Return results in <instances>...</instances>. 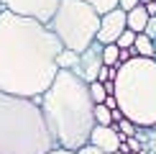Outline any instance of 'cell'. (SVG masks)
Listing matches in <instances>:
<instances>
[{
	"mask_svg": "<svg viewBox=\"0 0 156 154\" xmlns=\"http://www.w3.org/2000/svg\"><path fill=\"white\" fill-rule=\"evenodd\" d=\"M87 90H90V98H92V103L97 105V103H105V98H108V93H105V85L102 82H90L87 85Z\"/></svg>",
	"mask_w": 156,
	"mask_h": 154,
	"instance_id": "9a60e30c",
	"label": "cell"
},
{
	"mask_svg": "<svg viewBox=\"0 0 156 154\" xmlns=\"http://www.w3.org/2000/svg\"><path fill=\"white\" fill-rule=\"evenodd\" d=\"M144 36H148L151 41H156V16L148 18V23H146V28H144Z\"/></svg>",
	"mask_w": 156,
	"mask_h": 154,
	"instance_id": "ffe728a7",
	"label": "cell"
},
{
	"mask_svg": "<svg viewBox=\"0 0 156 154\" xmlns=\"http://www.w3.org/2000/svg\"><path fill=\"white\" fill-rule=\"evenodd\" d=\"M154 49H156V44H154L148 36L136 34V41H133V51H136V57H151V59H154Z\"/></svg>",
	"mask_w": 156,
	"mask_h": 154,
	"instance_id": "8fae6325",
	"label": "cell"
},
{
	"mask_svg": "<svg viewBox=\"0 0 156 154\" xmlns=\"http://www.w3.org/2000/svg\"><path fill=\"white\" fill-rule=\"evenodd\" d=\"M115 128H118V131L123 134V136H136V134H138V126H136V123H131V121H128V118H120L118 121V123H113Z\"/></svg>",
	"mask_w": 156,
	"mask_h": 154,
	"instance_id": "e0dca14e",
	"label": "cell"
},
{
	"mask_svg": "<svg viewBox=\"0 0 156 154\" xmlns=\"http://www.w3.org/2000/svg\"><path fill=\"white\" fill-rule=\"evenodd\" d=\"M46 26L62 41L64 49H72L80 54L95 41L97 28H100V13L82 0H59L56 13Z\"/></svg>",
	"mask_w": 156,
	"mask_h": 154,
	"instance_id": "5b68a950",
	"label": "cell"
},
{
	"mask_svg": "<svg viewBox=\"0 0 156 154\" xmlns=\"http://www.w3.org/2000/svg\"><path fill=\"white\" fill-rule=\"evenodd\" d=\"M102 105H105V108H110V111H115V108H118V100H115V95H108Z\"/></svg>",
	"mask_w": 156,
	"mask_h": 154,
	"instance_id": "603a6c76",
	"label": "cell"
},
{
	"mask_svg": "<svg viewBox=\"0 0 156 154\" xmlns=\"http://www.w3.org/2000/svg\"><path fill=\"white\" fill-rule=\"evenodd\" d=\"M154 44H156V41H154ZM154 59H156V49H154Z\"/></svg>",
	"mask_w": 156,
	"mask_h": 154,
	"instance_id": "4316f807",
	"label": "cell"
},
{
	"mask_svg": "<svg viewBox=\"0 0 156 154\" xmlns=\"http://www.w3.org/2000/svg\"><path fill=\"white\" fill-rule=\"evenodd\" d=\"M77 154H108V152H100V149H97V146H92V144H84Z\"/></svg>",
	"mask_w": 156,
	"mask_h": 154,
	"instance_id": "44dd1931",
	"label": "cell"
},
{
	"mask_svg": "<svg viewBox=\"0 0 156 154\" xmlns=\"http://www.w3.org/2000/svg\"><path fill=\"white\" fill-rule=\"evenodd\" d=\"M115 72H118V67H105V64H102V67H100V72H97V82L115 80Z\"/></svg>",
	"mask_w": 156,
	"mask_h": 154,
	"instance_id": "d6986e66",
	"label": "cell"
},
{
	"mask_svg": "<svg viewBox=\"0 0 156 154\" xmlns=\"http://www.w3.org/2000/svg\"><path fill=\"white\" fill-rule=\"evenodd\" d=\"M136 5H138V0H118V8L120 10H131V8H136Z\"/></svg>",
	"mask_w": 156,
	"mask_h": 154,
	"instance_id": "7402d4cb",
	"label": "cell"
},
{
	"mask_svg": "<svg viewBox=\"0 0 156 154\" xmlns=\"http://www.w3.org/2000/svg\"><path fill=\"white\" fill-rule=\"evenodd\" d=\"M59 0H0V8L10 10L16 16H26V18H36L41 23H49L51 16L56 13Z\"/></svg>",
	"mask_w": 156,
	"mask_h": 154,
	"instance_id": "8992f818",
	"label": "cell"
},
{
	"mask_svg": "<svg viewBox=\"0 0 156 154\" xmlns=\"http://www.w3.org/2000/svg\"><path fill=\"white\" fill-rule=\"evenodd\" d=\"M123 31H126V10L113 8V10H108V13L100 16V28H97L95 41H100L102 46H105V44H115V38H118Z\"/></svg>",
	"mask_w": 156,
	"mask_h": 154,
	"instance_id": "ba28073f",
	"label": "cell"
},
{
	"mask_svg": "<svg viewBox=\"0 0 156 154\" xmlns=\"http://www.w3.org/2000/svg\"><path fill=\"white\" fill-rule=\"evenodd\" d=\"M120 141H126V136H123V134H120L115 126H92V131H90V141H87V144L97 146L100 152L113 154V152H118Z\"/></svg>",
	"mask_w": 156,
	"mask_h": 154,
	"instance_id": "9c48e42d",
	"label": "cell"
},
{
	"mask_svg": "<svg viewBox=\"0 0 156 154\" xmlns=\"http://www.w3.org/2000/svg\"><path fill=\"white\" fill-rule=\"evenodd\" d=\"M38 108L44 113L46 128L56 146L69 152H80L90 141V131L95 126L87 82L80 80L72 69H59L51 85L38 95Z\"/></svg>",
	"mask_w": 156,
	"mask_h": 154,
	"instance_id": "7a4b0ae2",
	"label": "cell"
},
{
	"mask_svg": "<svg viewBox=\"0 0 156 154\" xmlns=\"http://www.w3.org/2000/svg\"><path fill=\"white\" fill-rule=\"evenodd\" d=\"M92 118H95V126H113V116H110V108H105L102 103H97L92 108Z\"/></svg>",
	"mask_w": 156,
	"mask_h": 154,
	"instance_id": "7c38bea8",
	"label": "cell"
},
{
	"mask_svg": "<svg viewBox=\"0 0 156 154\" xmlns=\"http://www.w3.org/2000/svg\"><path fill=\"white\" fill-rule=\"evenodd\" d=\"M113 82L123 118L138 128H156V59L133 57L118 64Z\"/></svg>",
	"mask_w": 156,
	"mask_h": 154,
	"instance_id": "277c9868",
	"label": "cell"
},
{
	"mask_svg": "<svg viewBox=\"0 0 156 154\" xmlns=\"http://www.w3.org/2000/svg\"><path fill=\"white\" fill-rule=\"evenodd\" d=\"M62 41L36 18L0 10V90L38 98L56 77Z\"/></svg>",
	"mask_w": 156,
	"mask_h": 154,
	"instance_id": "6da1fadb",
	"label": "cell"
},
{
	"mask_svg": "<svg viewBox=\"0 0 156 154\" xmlns=\"http://www.w3.org/2000/svg\"><path fill=\"white\" fill-rule=\"evenodd\" d=\"M82 3L92 5L100 16H102V13H108V10H113V8H118V0H82Z\"/></svg>",
	"mask_w": 156,
	"mask_h": 154,
	"instance_id": "2e32d148",
	"label": "cell"
},
{
	"mask_svg": "<svg viewBox=\"0 0 156 154\" xmlns=\"http://www.w3.org/2000/svg\"><path fill=\"white\" fill-rule=\"evenodd\" d=\"M102 67V44L100 41H92L84 51H80V57H77V64L72 72L80 77V80H84L90 85V82L97 80V72H100Z\"/></svg>",
	"mask_w": 156,
	"mask_h": 154,
	"instance_id": "52a82bcc",
	"label": "cell"
},
{
	"mask_svg": "<svg viewBox=\"0 0 156 154\" xmlns=\"http://www.w3.org/2000/svg\"><path fill=\"white\" fill-rule=\"evenodd\" d=\"M148 13H146V8L144 5H136V8H131L126 13V28H131L133 34H144V28H146V23H148Z\"/></svg>",
	"mask_w": 156,
	"mask_h": 154,
	"instance_id": "30bf717a",
	"label": "cell"
},
{
	"mask_svg": "<svg viewBox=\"0 0 156 154\" xmlns=\"http://www.w3.org/2000/svg\"><path fill=\"white\" fill-rule=\"evenodd\" d=\"M118 46H115V44H105V46H102V64H105V67H118Z\"/></svg>",
	"mask_w": 156,
	"mask_h": 154,
	"instance_id": "5bb4252c",
	"label": "cell"
},
{
	"mask_svg": "<svg viewBox=\"0 0 156 154\" xmlns=\"http://www.w3.org/2000/svg\"><path fill=\"white\" fill-rule=\"evenodd\" d=\"M144 8H146V13H148V16H156V0H151V3H146Z\"/></svg>",
	"mask_w": 156,
	"mask_h": 154,
	"instance_id": "cb8c5ba5",
	"label": "cell"
},
{
	"mask_svg": "<svg viewBox=\"0 0 156 154\" xmlns=\"http://www.w3.org/2000/svg\"><path fill=\"white\" fill-rule=\"evenodd\" d=\"M46 154H77V152H69V149H62V146H54V149L46 152Z\"/></svg>",
	"mask_w": 156,
	"mask_h": 154,
	"instance_id": "d4e9b609",
	"label": "cell"
},
{
	"mask_svg": "<svg viewBox=\"0 0 156 154\" xmlns=\"http://www.w3.org/2000/svg\"><path fill=\"white\" fill-rule=\"evenodd\" d=\"M77 57H80L77 51H72V49H62L59 57H56V67H59V69H74Z\"/></svg>",
	"mask_w": 156,
	"mask_h": 154,
	"instance_id": "4fadbf2b",
	"label": "cell"
},
{
	"mask_svg": "<svg viewBox=\"0 0 156 154\" xmlns=\"http://www.w3.org/2000/svg\"><path fill=\"white\" fill-rule=\"evenodd\" d=\"M54 146L38 98L0 90V154H46Z\"/></svg>",
	"mask_w": 156,
	"mask_h": 154,
	"instance_id": "3957f363",
	"label": "cell"
},
{
	"mask_svg": "<svg viewBox=\"0 0 156 154\" xmlns=\"http://www.w3.org/2000/svg\"><path fill=\"white\" fill-rule=\"evenodd\" d=\"M138 3H141V5H146V3H151V0H138Z\"/></svg>",
	"mask_w": 156,
	"mask_h": 154,
	"instance_id": "484cf974",
	"label": "cell"
},
{
	"mask_svg": "<svg viewBox=\"0 0 156 154\" xmlns=\"http://www.w3.org/2000/svg\"><path fill=\"white\" fill-rule=\"evenodd\" d=\"M133 41H136V34H133L131 28H126L118 38H115V46H118V49H131V46H133Z\"/></svg>",
	"mask_w": 156,
	"mask_h": 154,
	"instance_id": "ac0fdd59",
	"label": "cell"
},
{
	"mask_svg": "<svg viewBox=\"0 0 156 154\" xmlns=\"http://www.w3.org/2000/svg\"><path fill=\"white\" fill-rule=\"evenodd\" d=\"M0 10H3V8H0Z\"/></svg>",
	"mask_w": 156,
	"mask_h": 154,
	"instance_id": "83f0119b",
	"label": "cell"
}]
</instances>
